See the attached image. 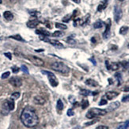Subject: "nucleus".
<instances>
[{
  "instance_id": "nucleus-1",
  "label": "nucleus",
  "mask_w": 129,
  "mask_h": 129,
  "mask_svg": "<svg viewBox=\"0 0 129 129\" xmlns=\"http://www.w3.org/2000/svg\"><path fill=\"white\" fill-rule=\"evenodd\" d=\"M21 120L27 127H34L39 123V118L36 111L30 106H27L23 109L21 115Z\"/></svg>"
},
{
  "instance_id": "nucleus-2",
  "label": "nucleus",
  "mask_w": 129,
  "mask_h": 129,
  "mask_svg": "<svg viewBox=\"0 0 129 129\" xmlns=\"http://www.w3.org/2000/svg\"><path fill=\"white\" fill-rule=\"evenodd\" d=\"M52 68L55 71L62 73L63 75H67L70 72V68L62 62H55L52 64Z\"/></svg>"
},
{
  "instance_id": "nucleus-3",
  "label": "nucleus",
  "mask_w": 129,
  "mask_h": 129,
  "mask_svg": "<svg viewBox=\"0 0 129 129\" xmlns=\"http://www.w3.org/2000/svg\"><path fill=\"white\" fill-rule=\"evenodd\" d=\"M106 113H107V111L105 109L93 108L88 111V113H86V117L88 119H93L95 117L99 116H105Z\"/></svg>"
},
{
  "instance_id": "nucleus-4",
  "label": "nucleus",
  "mask_w": 129,
  "mask_h": 129,
  "mask_svg": "<svg viewBox=\"0 0 129 129\" xmlns=\"http://www.w3.org/2000/svg\"><path fill=\"white\" fill-rule=\"evenodd\" d=\"M42 73H43V74H45V75H48L49 82H50V84H51V85H52L53 87H55V86H58V84H59L58 79H57V78L55 77V75L53 74L52 72L47 71H43Z\"/></svg>"
},
{
  "instance_id": "nucleus-5",
  "label": "nucleus",
  "mask_w": 129,
  "mask_h": 129,
  "mask_svg": "<svg viewBox=\"0 0 129 129\" xmlns=\"http://www.w3.org/2000/svg\"><path fill=\"white\" fill-rule=\"evenodd\" d=\"M122 16H123V11L121 8L118 7V6H116L114 7V19L116 23H118L120 21V20L122 18Z\"/></svg>"
},
{
  "instance_id": "nucleus-6",
  "label": "nucleus",
  "mask_w": 129,
  "mask_h": 129,
  "mask_svg": "<svg viewBox=\"0 0 129 129\" xmlns=\"http://www.w3.org/2000/svg\"><path fill=\"white\" fill-rule=\"evenodd\" d=\"M27 58L29 59V61H30L32 63H33V64L36 65V66L42 67L44 65V61L41 59L38 58L37 56H33V55H29V56H28Z\"/></svg>"
},
{
  "instance_id": "nucleus-7",
  "label": "nucleus",
  "mask_w": 129,
  "mask_h": 129,
  "mask_svg": "<svg viewBox=\"0 0 129 129\" xmlns=\"http://www.w3.org/2000/svg\"><path fill=\"white\" fill-rule=\"evenodd\" d=\"M10 83L14 87H20L22 85V81L18 77H12L10 79Z\"/></svg>"
},
{
  "instance_id": "nucleus-8",
  "label": "nucleus",
  "mask_w": 129,
  "mask_h": 129,
  "mask_svg": "<svg viewBox=\"0 0 129 129\" xmlns=\"http://www.w3.org/2000/svg\"><path fill=\"white\" fill-rule=\"evenodd\" d=\"M105 64H106V67L109 70H112V71H116L119 69L120 67V64L117 63H109V61H105Z\"/></svg>"
},
{
  "instance_id": "nucleus-9",
  "label": "nucleus",
  "mask_w": 129,
  "mask_h": 129,
  "mask_svg": "<svg viewBox=\"0 0 129 129\" xmlns=\"http://www.w3.org/2000/svg\"><path fill=\"white\" fill-rule=\"evenodd\" d=\"M108 23L106 25V29L105 31L103 33V38L104 39H108L110 37V27H111V22H110V19L108 20Z\"/></svg>"
},
{
  "instance_id": "nucleus-10",
  "label": "nucleus",
  "mask_w": 129,
  "mask_h": 129,
  "mask_svg": "<svg viewBox=\"0 0 129 129\" xmlns=\"http://www.w3.org/2000/svg\"><path fill=\"white\" fill-rule=\"evenodd\" d=\"M120 105V102H112L109 106H108V108L107 109H106V111L107 112H112V111H113L115 109H116L117 108H119V106Z\"/></svg>"
},
{
  "instance_id": "nucleus-11",
  "label": "nucleus",
  "mask_w": 129,
  "mask_h": 129,
  "mask_svg": "<svg viewBox=\"0 0 129 129\" xmlns=\"http://www.w3.org/2000/svg\"><path fill=\"white\" fill-rule=\"evenodd\" d=\"M107 5H108V0H103V1L98 5V11H99V12L102 11L104 9L106 8Z\"/></svg>"
},
{
  "instance_id": "nucleus-12",
  "label": "nucleus",
  "mask_w": 129,
  "mask_h": 129,
  "mask_svg": "<svg viewBox=\"0 0 129 129\" xmlns=\"http://www.w3.org/2000/svg\"><path fill=\"white\" fill-rule=\"evenodd\" d=\"M38 24L39 21L37 20H31L27 22V26L29 28H31V29H34L38 25Z\"/></svg>"
},
{
  "instance_id": "nucleus-13",
  "label": "nucleus",
  "mask_w": 129,
  "mask_h": 129,
  "mask_svg": "<svg viewBox=\"0 0 129 129\" xmlns=\"http://www.w3.org/2000/svg\"><path fill=\"white\" fill-rule=\"evenodd\" d=\"M2 110H3V113L5 114V115H7L9 113V112L10 111V109H9V106L7 105V100L5 101V102H3V106H2Z\"/></svg>"
},
{
  "instance_id": "nucleus-14",
  "label": "nucleus",
  "mask_w": 129,
  "mask_h": 129,
  "mask_svg": "<svg viewBox=\"0 0 129 129\" xmlns=\"http://www.w3.org/2000/svg\"><path fill=\"white\" fill-rule=\"evenodd\" d=\"M80 93L82 95H83V96H89V95H93V96H94V95L98 94V92H91L89 90H87V89H82V90L80 91Z\"/></svg>"
},
{
  "instance_id": "nucleus-15",
  "label": "nucleus",
  "mask_w": 129,
  "mask_h": 129,
  "mask_svg": "<svg viewBox=\"0 0 129 129\" xmlns=\"http://www.w3.org/2000/svg\"><path fill=\"white\" fill-rule=\"evenodd\" d=\"M3 17H4V18L7 21H11L14 18V15L10 11H5L3 13Z\"/></svg>"
},
{
  "instance_id": "nucleus-16",
  "label": "nucleus",
  "mask_w": 129,
  "mask_h": 129,
  "mask_svg": "<svg viewBox=\"0 0 129 129\" xmlns=\"http://www.w3.org/2000/svg\"><path fill=\"white\" fill-rule=\"evenodd\" d=\"M118 95H119V93L116 92H108V93H106L105 96L108 100H112V99L116 98Z\"/></svg>"
},
{
  "instance_id": "nucleus-17",
  "label": "nucleus",
  "mask_w": 129,
  "mask_h": 129,
  "mask_svg": "<svg viewBox=\"0 0 129 129\" xmlns=\"http://www.w3.org/2000/svg\"><path fill=\"white\" fill-rule=\"evenodd\" d=\"M86 84L87 86H91V87H97L98 86V83L95 81V80H93V79H87L86 81Z\"/></svg>"
},
{
  "instance_id": "nucleus-18",
  "label": "nucleus",
  "mask_w": 129,
  "mask_h": 129,
  "mask_svg": "<svg viewBox=\"0 0 129 129\" xmlns=\"http://www.w3.org/2000/svg\"><path fill=\"white\" fill-rule=\"evenodd\" d=\"M33 101H34V102L37 105H44V103H45V100L41 96L35 97L34 99H33Z\"/></svg>"
},
{
  "instance_id": "nucleus-19",
  "label": "nucleus",
  "mask_w": 129,
  "mask_h": 129,
  "mask_svg": "<svg viewBox=\"0 0 129 129\" xmlns=\"http://www.w3.org/2000/svg\"><path fill=\"white\" fill-rule=\"evenodd\" d=\"M7 105L9 106V109L10 111H12L14 109V107H15V104H14V100L13 98H10V99H7Z\"/></svg>"
},
{
  "instance_id": "nucleus-20",
  "label": "nucleus",
  "mask_w": 129,
  "mask_h": 129,
  "mask_svg": "<svg viewBox=\"0 0 129 129\" xmlns=\"http://www.w3.org/2000/svg\"><path fill=\"white\" fill-rule=\"evenodd\" d=\"M56 107H57V109H58L59 111H61V110H63V108H64V105H63V102H62V100H61V99H59V100H58Z\"/></svg>"
},
{
  "instance_id": "nucleus-21",
  "label": "nucleus",
  "mask_w": 129,
  "mask_h": 129,
  "mask_svg": "<svg viewBox=\"0 0 129 129\" xmlns=\"http://www.w3.org/2000/svg\"><path fill=\"white\" fill-rule=\"evenodd\" d=\"M103 22L102 21H100V20H98V21H97L96 22L94 23V25H93V27H94V29H100V28H102V26H103Z\"/></svg>"
},
{
  "instance_id": "nucleus-22",
  "label": "nucleus",
  "mask_w": 129,
  "mask_h": 129,
  "mask_svg": "<svg viewBox=\"0 0 129 129\" xmlns=\"http://www.w3.org/2000/svg\"><path fill=\"white\" fill-rule=\"evenodd\" d=\"M128 29H129V28L127 26H123L120 28V33L122 35H125L126 33L128 32Z\"/></svg>"
},
{
  "instance_id": "nucleus-23",
  "label": "nucleus",
  "mask_w": 129,
  "mask_h": 129,
  "mask_svg": "<svg viewBox=\"0 0 129 129\" xmlns=\"http://www.w3.org/2000/svg\"><path fill=\"white\" fill-rule=\"evenodd\" d=\"M118 129H129V120L118 127Z\"/></svg>"
},
{
  "instance_id": "nucleus-24",
  "label": "nucleus",
  "mask_w": 129,
  "mask_h": 129,
  "mask_svg": "<svg viewBox=\"0 0 129 129\" xmlns=\"http://www.w3.org/2000/svg\"><path fill=\"white\" fill-rule=\"evenodd\" d=\"M115 77L116 78L117 81H118V85L120 86V84L122 83V76H121V74H120V73H116V74L115 75Z\"/></svg>"
},
{
  "instance_id": "nucleus-25",
  "label": "nucleus",
  "mask_w": 129,
  "mask_h": 129,
  "mask_svg": "<svg viewBox=\"0 0 129 129\" xmlns=\"http://www.w3.org/2000/svg\"><path fill=\"white\" fill-rule=\"evenodd\" d=\"M53 37H63L64 35V33L63 32H61V31H56V32H55L53 33L52 34Z\"/></svg>"
},
{
  "instance_id": "nucleus-26",
  "label": "nucleus",
  "mask_w": 129,
  "mask_h": 129,
  "mask_svg": "<svg viewBox=\"0 0 129 129\" xmlns=\"http://www.w3.org/2000/svg\"><path fill=\"white\" fill-rule=\"evenodd\" d=\"M88 106H89V102H88V100H83L82 102V108L83 109H86L88 107Z\"/></svg>"
},
{
  "instance_id": "nucleus-27",
  "label": "nucleus",
  "mask_w": 129,
  "mask_h": 129,
  "mask_svg": "<svg viewBox=\"0 0 129 129\" xmlns=\"http://www.w3.org/2000/svg\"><path fill=\"white\" fill-rule=\"evenodd\" d=\"M10 38H13V39H14V40H17V41H23L24 40L22 39V37L20 36V35H14V36H10Z\"/></svg>"
},
{
  "instance_id": "nucleus-28",
  "label": "nucleus",
  "mask_w": 129,
  "mask_h": 129,
  "mask_svg": "<svg viewBox=\"0 0 129 129\" xmlns=\"http://www.w3.org/2000/svg\"><path fill=\"white\" fill-rule=\"evenodd\" d=\"M55 27L59 29H67V26L63 24H61V23H56L55 24Z\"/></svg>"
},
{
  "instance_id": "nucleus-29",
  "label": "nucleus",
  "mask_w": 129,
  "mask_h": 129,
  "mask_svg": "<svg viewBox=\"0 0 129 129\" xmlns=\"http://www.w3.org/2000/svg\"><path fill=\"white\" fill-rule=\"evenodd\" d=\"M19 97H20V93H18V92H15L11 95V98H13L14 100L19 98Z\"/></svg>"
},
{
  "instance_id": "nucleus-30",
  "label": "nucleus",
  "mask_w": 129,
  "mask_h": 129,
  "mask_svg": "<svg viewBox=\"0 0 129 129\" xmlns=\"http://www.w3.org/2000/svg\"><path fill=\"white\" fill-rule=\"evenodd\" d=\"M21 71H22L25 72V74H29V70H28V67H27L26 66L22 65V66H21Z\"/></svg>"
},
{
  "instance_id": "nucleus-31",
  "label": "nucleus",
  "mask_w": 129,
  "mask_h": 129,
  "mask_svg": "<svg viewBox=\"0 0 129 129\" xmlns=\"http://www.w3.org/2000/svg\"><path fill=\"white\" fill-rule=\"evenodd\" d=\"M67 116H74L75 113H74V111H73L71 109H70L67 110Z\"/></svg>"
},
{
  "instance_id": "nucleus-32",
  "label": "nucleus",
  "mask_w": 129,
  "mask_h": 129,
  "mask_svg": "<svg viewBox=\"0 0 129 129\" xmlns=\"http://www.w3.org/2000/svg\"><path fill=\"white\" fill-rule=\"evenodd\" d=\"M10 73L9 71H7V72L3 73V74L2 75V78H3V79H4V78H7L10 76Z\"/></svg>"
},
{
  "instance_id": "nucleus-33",
  "label": "nucleus",
  "mask_w": 129,
  "mask_h": 129,
  "mask_svg": "<svg viewBox=\"0 0 129 129\" xmlns=\"http://www.w3.org/2000/svg\"><path fill=\"white\" fill-rule=\"evenodd\" d=\"M67 43H69V44H74L76 43V41L75 40H73V39H71V37H68L67 39Z\"/></svg>"
},
{
  "instance_id": "nucleus-34",
  "label": "nucleus",
  "mask_w": 129,
  "mask_h": 129,
  "mask_svg": "<svg viewBox=\"0 0 129 129\" xmlns=\"http://www.w3.org/2000/svg\"><path fill=\"white\" fill-rule=\"evenodd\" d=\"M106 104H107V100H105L104 98H102L101 100V102H99V105H105Z\"/></svg>"
},
{
  "instance_id": "nucleus-35",
  "label": "nucleus",
  "mask_w": 129,
  "mask_h": 129,
  "mask_svg": "<svg viewBox=\"0 0 129 129\" xmlns=\"http://www.w3.org/2000/svg\"><path fill=\"white\" fill-rule=\"evenodd\" d=\"M70 19H71V15L68 14V15L65 16V18H63V21L64 22H67V21H70Z\"/></svg>"
},
{
  "instance_id": "nucleus-36",
  "label": "nucleus",
  "mask_w": 129,
  "mask_h": 129,
  "mask_svg": "<svg viewBox=\"0 0 129 129\" xmlns=\"http://www.w3.org/2000/svg\"><path fill=\"white\" fill-rule=\"evenodd\" d=\"M122 102H129V95H127V96L123 98H122Z\"/></svg>"
},
{
  "instance_id": "nucleus-37",
  "label": "nucleus",
  "mask_w": 129,
  "mask_h": 129,
  "mask_svg": "<svg viewBox=\"0 0 129 129\" xmlns=\"http://www.w3.org/2000/svg\"><path fill=\"white\" fill-rule=\"evenodd\" d=\"M98 121V120H93V121H91V122L86 123V124H86V126H89V125H92V124H95V123H97Z\"/></svg>"
},
{
  "instance_id": "nucleus-38",
  "label": "nucleus",
  "mask_w": 129,
  "mask_h": 129,
  "mask_svg": "<svg viewBox=\"0 0 129 129\" xmlns=\"http://www.w3.org/2000/svg\"><path fill=\"white\" fill-rule=\"evenodd\" d=\"M19 67H12V71L14 72V73H18V71H19Z\"/></svg>"
},
{
  "instance_id": "nucleus-39",
  "label": "nucleus",
  "mask_w": 129,
  "mask_h": 129,
  "mask_svg": "<svg viewBox=\"0 0 129 129\" xmlns=\"http://www.w3.org/2000/svg\"><path fill=\"white\" fill-rule=\"evenodd\" d=\"M4 55H5V56H6V57H7L9 59H12V55H11V54H10V52H7V53H5Z\"/></svg>"
},
{
  "instance_id": "nucleus-40",
  "label": "nucleus",
  "mask_w": 129,
  "mask_h": 129,
  "mask_svg": "<svg viewBox=\"0 0 129 129\" xmlns=\"http://www.w3.org/2000/svg\"><path fill=\"white\" fill-rule=\"evenodd\" d=\"M97 129H109V127L105 126V125H101V126H98Z\"/></svg>"
},
{
  "instance_id": "nucleus-41",
  "label": "nucleus",
  "mask_w": 129,
  "mask_h": 129,
  "mask_svg": "<svg viewBox=\"0 0 129 129\" xmlns=\"http://www.w3.org/2000/svg\"><path fill=\"white\" fill-rule=\"evenodd\" d=\"M124 91H125V92H129V86H126V87L124 89Z\"/></svg>"
},
{
  "instance_id": "nucleus-42",
  "label": "nucleus",
  "mask_w": 129,
  "mask_h": 129,
  "mask_svg": "<svg viewBox=\"0 0 129 129\" xmlns=\"http://www.w3.org/2000/svg\"><path fill=\"white\" fill-rule=\"evenodd\" d=\"M90 60H91V62H92V63H93L94 65H96V64H97L96 61H95V59H94L93 58H91V59H90Z\"/></svg>"
},
{
  "instance_id": "nucleus-43",
  "label": "nucleus",
  "mask_w": 129,
  "mask_h": 129,
  "mask_svg": "<svg viewBox=\"0 0 129 129\" xmlns=\"http://www.w3.org/2000/svg\"><path fill=\"white\" fill-rule=\"evenodd\" d=\"M73 1H74L75 3H80V1H81V0H73Z\"/></svg>"
},
{
  "instance_id": "nucleus-44",
  "label": "nucleus",
  "mask_w": 129,
  "mask_h": 129,
  "mask_svg": "<svg viewBox=\"0 0 129 129\" xmlns=\"http://www.w3.org/2000/svg\"><path fill=\"white\" fill-rule=\"evenodd\" d=\"M2 1H3V0H0V3H2Z\"/></svg>"
},
{
  "instance_id": "nucleus-45",
  "label": "nucleus",
  "mask_w": 129,
  "mask_h": 129,
  "mask_svg": "<svg viewBox=\"0 0 129 129\" xmlns=\"http://www.w3.org/2000/svg\"><path fill=\"white\" fill-rule=\"evenodd\" d=\"M119 1H124V0H119Z\"/></svg>"
},
{
  "instance_id": "nucleus-46",
  "label": "nucleus",
  "mask_w": 129,
  "mask_h": 129,
  "mask_svg": "<svg viewBox=\"0 0 129 129\" xmlns=\"http://www.w3.org/2000/svg\"><path fill=\"white\" fill-rule=\"evenodd\" d=\"M128 48H129V44H128Z\"/></svg>"
}]
</instances>
